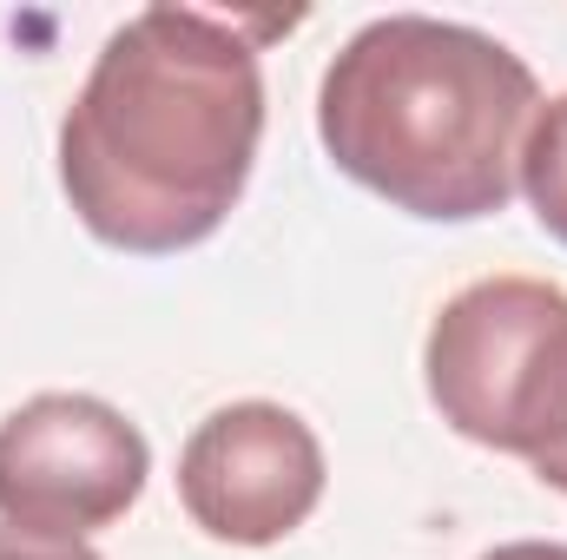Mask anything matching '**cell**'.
Instances as JSON below:
<instances>
[{"instance_id": "obj_1", "label": "cell", "mask_w": 567, "mask_h": 560, "mask_svg": "<svg viewBox=\"0 0 567 560\" xmlns=\"http://www.w3.org/2000/svg\"><path fill=\"white\" fill-rule=\"evenodd\" d=\"M278 27L290 20L140 7L106 33L60 120V191L100 245L172 258L231 218L265 139L258 40Z\"/></svg>"}, {"instance_id": "obj_2", "label": "cell", "mask_w": 567, "mask_h": 560, "mask_svg": "<svg viewBox=\"0 0 567 560\" xmlns=\"http://www.w3.org/2000/svg\"><path fill=\"white\" fill-rule=\"evenodd\" d=\"M542 106L535 66L482 27L383 13L343 40L317 86V139L343 178L429 225H475L515 198Z\"/></svg>"}, {"instance_id": "obj_3", "label": "cell", "mask_w": 567, "mask_h": 560, "mask_svg": "<svg viewBox=\"0 0 567 560\" xmlns=\"http://www.w3.org/2000/svg\"><path fill=\"white\" fill-rule=\"evenodd\" d=\"M423 383L462 442L548 462L567 448V290L515 271L455 290L423 336Z\"/></svg>"}, {"instance_id": "obj_4", "label": "cell", "mask_w": 567, "mask_h": 560, "mask_svg": "<svg viewBox=\"0 0 567 560\" xmlns=\"http://www.w3.org/2000/svg\"><path fill=\"white\" fill-rule=\"evenodd\" d=\"M152 442L126 409L80 390L27 396L0 416V521L86 541L145 495Z\"/></svg>"}, {"instance_id": "obj_5", "label": "cell", "mask_w": 567, "mask_h": 560, "mask_svg": "<svg viewBox=\"0 0 567 560\" xmlns=\"http://www.w3.org/2000/svg\"><path fill=\"white\" fill-rule=\"evenodd\" d=\"M323 442L284 403H225L178 448V501L225 548H278L323 501Z\"/></svg>"}, {"instance_id": "obj_6", "label": "cell", "mask_w": 567, "mask_h": 560, "mask_svg": "<svg viewBox=\"0 0 567 560\" xmlns=\"http://www.w3.org/2000/svg\"><path fill=\"white\" fill-rule=\"evenodd\" d=\"M515 185H522L528 211L542 218V231L555 245H567V93L535 106L528 139H522V165H515Z\"/></svg>"}, {"instance_id": "obj_7", "label": "cell", "mask_w": 567, "mask_h": 560, "mask_svg": "<svg viewBox=\"0 0 567 560\" xmlns=\"http://www.w3.org/2000/svg\"><path fill=\"white\" fill-rule=\"evenodd\" d=\"M0 560H106L86 541H66V535H33V528H7L0 521Z\"/></svg>"}, {"instance_id": "obj_8", "label": "cell", "mask_w": 567, "mask_h": 560, "mask_svg": "<svg viewBox=\"0 0 567 560\" xmlns=\"http://www.w3.org/2000/svg\"><path fill=\"white\" fill-rule=\"evenodd\" d=\"M482 560H567V541H502Z\"/></svg>"}, {"instance_id": "obj_9", "label": "cell", "mask_w": 567, "mask_h": 560, "mask_svg": "<svg viewBox=\"0 0 567 560\" xmlns=\"http://www.w3.org/2000/svg\"><path fill=\"white\" fill-rule=\"evenodd\" d=\"M535 475H542V481H548L555 495H567V448H555L548 462H535Z\"/></svg>"}]
</instances>
